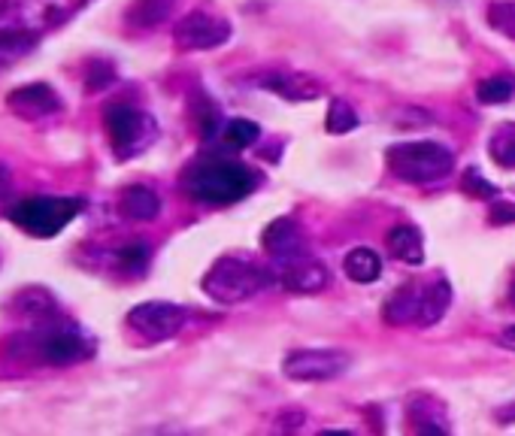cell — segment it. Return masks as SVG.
Listing matches in <instances>:
<instances>
[{
	"label": "cell",
	"mask_w": 515,
	"mask_h": 436,
	"mask_svg": "<svg viewBox=\"0 0 515 436\" xmlns=\"http://www.w3.org/2000/svg\"><path fill=\"white\" fill-rule=\"evenodd\" d=\"M173 7H176V0H134L125 13V19L131 28L149 31V28H158L161 22H167Z\"/></svg>",
	"instance_id": "obj_19"
},
{
	"label": "cell",
	"mask_w": 515,
	"mask_h": 436,
	"mask_svg": "<svg viewBox=\"0 0 515 436\" xmlns=\"http://www.w3.org/2000/svg\"><path fill=\"white\" fill-rule=\"evenodd\" d=\"M358 125L361 122H358V113L352 109V103L343 100V97H334L331 106H328V116H325V131L340 137V134H352Z\"/></svg>",
	"instance_id": "obj_22"
},
{
	"label": "cell",
	"mask_w": 515,
	"mask_h": 436,
	"mask_svg": "<svg viewBox=\"0 0 515 436\" xmlns=\"http://www.w3.org/2000/svg\"><path fill=\"white\" fill-rule=\"evenodd\" d=\"M185 318H188V312L179 303L146 300V303H137L128 312V327L137 337H143L149 343H164V340H173L182 331Z\"/></svg>",
	"instance_id": "obj_6"
},
{
	"label": "cell",
	"mask_w": 515,
	"mask_h": 436,
	"mask_svg": "<svg viewBox=\"0 0 515 436\" xmlns=\"http://www.w3.org/2000/svg\"><path fill=\"white\" fill-rule=\"evenodd\" d=\"M352 358L340 349H297L282 361V373L291 382H331L349 370Z\"/></svg>",
	"instance_id": "obj_7"
},
{
	"label": "cell",
	"mask_w": 515,
	"mask_h": 436,
	"mask_svg": "<svg viewBox=\"0 0 515 436\" xmlns=\"http://www.w3.org/2000/svg\"><path fill=\"white\" fill-rule=\"evenodd\" d=\"M261 246L264 252L279 261V264H288V261H297V258H306V234L300 228L297 218H276L270 222L261 234Z\"/></svg>",
	"instance_id": "obj_12"
},
{
	"label": "cell",
	"mask_w": 515,
	"mask_h": 436,
	"mask_svg": "<svg viewBox=\"0 0 515 436\" xmlns=\"http://www.w3.org/2000/svg\"><path fill=\"white\" fill-rule=\"evenodd\" d=\"M119 212L128 222H152L161 212V197L149 185H128L119 197Z\"/></svg>",
	"instance_id": "obj_17"
},
{
	"label": "cell",
	"mask_w": 515,
	"mask_h": 436,
	"mask_svg": "<svg viewBox=\"0 0 515 436\" xmlns=\"http://www.w3.org/2000/svg\"><path fill=\"white\" fill-rule=\"evenodd\" d=\"M231 40V25L213 13L194 10L185 19L176 22L173 28V43L182 52H206V49H219Z\"/></svg>",
	"instance_id": "obj_8"
},
{
	"label": "cell",
	"mask_w": 515,
	"mask_h": 436,
	"mask_svg": "<svg viewBox=\"0 0 515 436\" xmlns=\"http://www.w3.org/2000/svg\"><path fill=\"white\" fill-rule=\"evenodd\" d=\"M88 0H22L16 7V19L43 34V31H55L61 25H67L76 13H82V7Z\"/></svg>",
	"instance_id": "obj_10"
},
{
	"label": "cell",
	"mask_w": 515,
	"mask_h": 436,
	"mask_svg": "<svg viewBox=\"0 0 515 436\" xmlns=\"http://www.w3.org/2000/svg\"><path fill=\"white\" fill-rule=\"evenodd\" d=\"M385 246L391 252V258L409 264V267H422L425 264V237L419 228L412 225H397L388 231L385 237Z\"/></svg>",
	"instance_id": "obj_16"
},
{
	"label": "cell",
	"mask_w": 515,
	"mask_h": 436,
	"mask_svg": "<svg viewBox=\"0 0 515 436\" xmlns=\"http://www.w3.org/2000/svg\"><path fill=\"white\" fill-rule=\"evenodd\" d=\"M270 285H273V273L267 267H261L255 261H243V258L216 261L200 282L203 294H210L216 303H225V306L252 300L261 291H267Z\"/></svg>",
	"instance_id": "obj_3"
},
{
	"label": "cell",
	"mask_w": 515,
	"mask_h": 436,
	"mask_svg": "<svg viewBox=\"0 0 515 436\" xmlns=\"http://www.w3.org/2000/svg\"><path fill=\"white\" fill-rule=\"evenodd\" d=\"M485 19H488V28H494L500 37L515 43V0H494Z\"/></svg>",
	"instance_id": "obj_24"
},
{
	"label": "cell",
	"mask_w": 515,
	"mask_h": 436,
	"mask_svg": "<svg viewBox=\"0 0 515 436\" xmlns=\"http://www.w3.org/2000/svg\"><path fill=\"white\" fill-rule=\"evenodd\" d=\"M461 191H464L467 197H476V200H497V194H500V188H497V185H491V182L476 170V167L464 170Z\"/></svg>",
	"instance_id": "obj_27"
},
{
	"label": "cell",
	"mask_w": 515,
	"mask_h": 436,
	"mask_svg": "<svg viewBox=\"0 0 515 436\" xmlns=\"http://www.w3.org/2000/svg\"><path fill=\"white\" fill-rule=\"evenodd\" d=\"M488 155L494 158V164H500L503 170H515V125L497 131L488 140Z\"/></svg>",
	"instance_id": "obj_26"
},
{
	"label": "cell",
	"mask_w": 515,
	"mask_h": 436,
	"mask_svg": "<svg viewBox=\"0 0 515 436\" xmlns=\"http://www.w3.org/2000/svg\"><path fill=\"white\" fill-rule=\"evenodd\" d=\"M103 128H107L110 146H113L119 161L137 158L158 137L155 119L146 116L143 109H137L131 103H113V106L103 109Z\"/></svg>",
	"instance_id": "obj_5"
},
{
	"label": "cell",
	"mask_w": 515,
	"mask_h": 436,
	"mask_svg": "<svg viewBox=\"0 0 515 436\" xmlns=\"http://www.w3.org/2000/svg\"><path fill=\"white\" fill-rule=\"evenodd\" d=\"M497 421H500V424H515V400L497 409Z\"/></svg>",
	"instance_id": "obj_31"
},
{
	"label": "cell",
	"mask_w": 515,
	"mask_h": 436,
	"mask_svg": "<svg viewBox=\"0 0 515 436\" xmlns=\"http://www.w3.org/2000/svg\"><path fill=\"white\" fill-rule=\"evenodd\" d=\"M255 85H261L264 91H273V94L285 97L288 103H309V100H316L325 91V85L316 76H309V73H291V70H270V73L258 76Z\"/></svg>",
	"instance_id": "obj_13"
},
{
	"label": "cell",
	"mask_w": 515,
	"mask_h": 436,
	"mask_svg": "<svg viewBox=\"0 0 515 436\" xmlns=\"http://www.w3.org/2000/svg\"><path fill=\"white\" fill-rule=\"evenodd\" d=\"M385 164H388L391 176L406 185H434L455 170V155L443 143L416 140V143L388 146Z\"/></svg>",
	"instance_id": "obj_2"
},
{
	"label": "cell",
	"mask_w": 515,
	"mask_h": 436,
	"mask_svg": "<svg viewBox=\"0 0 515 436\" xmlns=\"http://www.w3.org/2000/svg\"><path fill=\"white\" fill-rule=\"evenodd\" d=\"M512 94H515V79L512 76H491V79L476 85V100L482 106H500V103L512 100Z\"/></svg>",
	"instance_id": "obj_23"
},
{
	"label": "cell",
	"mask_w": 515,
	"mask_h": 436,
	"mask_svg": "<svg viewBox=\"0 0 515 436\" xmlns=\"http://www.w3.org/2000/svg\"><path fill=\"white\" fill-rule=\"evenodd\" d=\"M37 355L52 367H70V364L91 358L94 343H91V337H85L79 331V327L58 324V327H49V331H43L37 337Z\"/></svg>",
	"instance_id": "obj_9"
},
{
	"label": "cell",
	"mask_w": 515,
	"mask_h": 436,
	"mask_svg": "<svg viewBox=\"0 0 515 436\" xmlns=\"http://www.w3.org/2000/svg\"><path fill=\"white\" fill-rule=\"evenodd\" d=\"M279 285L291 294H319L331 285V270L322 261L297 258L282 267Z\"/></svg>",
	"instance_id": "obj_14"
},
{
	"label": "cell",
	"mask_w": 515,
	"mask_h": 436,
	"mask_svg": "<svg viewBox=\"0 0 515 436\" xmlns=\"http://www.w3.org/2000/svg\"><path fill=\"white\" fill-rule=\"evenodd\" d=\"M40 43V34L31 28H0V70L28 58Z\"/></svg>",
	"instance_id": "obj_18"
},
{
	"label": "cell",
	"mask_w": 515,
	"mask_h": 436,
	"mask_svg": "<svg viewBox=\"0 0 515 436\" xmlns=\"http://www.w3.org/2000/svg\"><path fill=\"white\" fill-rule=\"evenodd\" d=\"M261 176L231 158H203L188 167L182 188L191 200L206 206H231L258 191Z\"/></svg>",
	"instance_id": "obj_1"
},
{
	"label": "cell",
	"mask_w": 515,
	"mask_h": 436,
	"mask_svg": "<svg viewBox=\"0 0 515 436\" xmlns=\"http://www.w3.org/2000/svg\"><path fill=\"white\" fill-rule=\"evenodd\" d=\"M488 222L491 225H512L515 222V203L494 200L491 203V212H488Z\"/></svg>",
	"instance_id": "obj_30"
},
{
	"label": "cell",
	"mask_w": 515,
	"mask_h": 436,
	"mask_svg": "<svg viewBox=\"0 0 515 436\" xmlns=\"http://www.w3.org/2000/svg\"><path fill=\"white\" fill-rule=\"evenodd\" d=\"M116 82V67L110 61H91L88 64V73H85V85L88 91H103Z\"/></svg>",
	"instance_id": "obj_28"
},
{
	"label": "cell",
	"mask_w": 515,
	"mask_h": 436,
	"mask_svg": "<svg viewBox=\"0 0 515 436\" xmlns=\"http://www.w3.org/2000/svg\"><path fill=\"white\" fill-rule=\"evenodd\" d=\"M452 306V285L446 279H434L425 285V300H422V318L419 327H434Z\"/></svg>",
	"instance_id": "obj_21"
},
{
	"label": "cell",
	"mask_w": 515,
	"mask_h": 436,
	"mask_svg": "<svg viewBox=\"0 0 515 436\" xmlns=\"http://www.w3.org/2000/svg\"><path fill=\"white\" fill-rule=\"evenodd\" d=\"M222 140L231 146V149H249L261 140V128L249 119H231L225 128H222Z\"/></svg>",
	"instance_id": "obj_25"
},
{
	"label": "cell",
	"mask_w": 515,
	"mask_h": 436,
	"mask_svg": "<svg viewBox=\"0 0 515 436\" xmlns=\"http://www.w3.org/2000/svg\"><path fill=\"white\" fill-rule=\"evenodd\" d=\"M500 346H503V349H512V352H515V324H512V327H506V331L500 334Z\"/></svg>",
	"instance_id": "obj_32"
},
{
	"label": "cell",
	"mask_w": 515,
	"mask_h": 436,
	"mask_svg": "<svg viewBox=\"0 0 515 436\" xmlns=\"http://www.w3.org/2000/svg\"><path fill=\"white\" fill-rule=\"evenodd\" d=\"M82 212L76 197H25L7 209V218L31 237H55Z\"/></svg>",
	"instance_id": "obj_4"
},
{
	"label": "cell",
	"mask_w": 515,
	"mask_h": 436,
	"mask_svg": "<svg viewBox=\"0 0 515 436\" xmlns=\"http://www.w3.org/2000/svg\"><path fill=\"white\" fill-rule=\"evenodd\" d=\"M509 300L515 303V282H512V288H509Z\"/></svg>",
	"instance_id": "obj_33"
},
{
	"label": "cell",
	"mask_w": 515,
	"mask_h": 436,
	"mask_svg": "<svg viewBox=\"0 0 515 436\" xmlns=\"http://www.w3.org/2000/svg\"><path fill=\"white\" fill-rule=\"evenodd\" d=\"M7 109L13 116L25 119V122H40V119L58 113L61 97H58V91L52 85L31 82V85H19L16 91L7 94Z\"/></svg>",
	"instance_id": "obj_11"
},
{
	"label": "cell",
	"mask_w": 515,
	"mask_h": 436,
	"mask_svg": "<svg viewBox=\"0 0 515 436\" xmlns=\"http://www.w3.org/2000/svg\"><path fill=\"white\" fill-rule=\"evenodd\" d=\"M425 285L428 282H406L400 285L382 306V321L403 327V324H419L422 318V300H425Z\"/></svg>",
	"instance_id": "obj_15"
},
{
	"label": "cell",
	"mask_w": 515,
	"mask_h": 436,
	"mask_svg": "<svg viewBox=\"0 0 515 436\" xmlns=\"http://www.w3.org/2000/svg\"><path fill=\"white\" fill-rule=\"evenodd\" d=\"M146 261H149V243H143V240L128 243V246L119 249V267H122V270L137 273V270L146 267Z\"/></svg>",
	"instance_id": "obj_29"
},
{
	"label": "cell",
	"mask_w": 515,
	"mask_h": 436,
	"mask_svg": "<svg viewBox=\"0 0 515 436\" xmlns=\"http://www.w3.org/2000/svg\"><path fill=\"white\" fill-rule=\"evenodd\" d=\"M343 270H346V276H349L352 282H358V285H373V282L382 276V258H379L373 249L358 246V249H352V252L346 255Z\"/></svg>",
	"instance_id": "obj_20"
}]
</instances>
